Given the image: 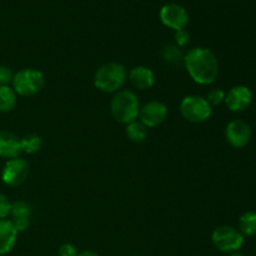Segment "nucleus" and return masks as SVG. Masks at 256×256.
Returning <instances> with one entry per match:
<instances>
[{
	"label": "nucleus",
	"mask_w": 256,
	"mask_h": 256,
	"mask_svg": "<svg viewBox=\"0 0 256 256\" xmlns=\"http://www.w3.org/2000/svg\"><path fill=\"white\" fill-rule=\"evenodd\" d=\"M188 72L195 82L209 85L215 82L219 74V62L212 50L206 48H194L184 56Z\"/></svg>",
	"instance_id": "nucleus-1"
},
{
	"label": "nucleus",
	"mask_w": 256,
	"mask_h": 256,
	"mask_svg": "<svg viewBox=\"0 0 256 256\" xmlns=\"http://www.w3.org/2000/svg\"><path fill=\"white\" fill-rule=\"evenodd\" d=\"M112 115L122 124H130L139 116L140 102L136 94L130 90H120L114 95L110 105Z\"/></svg>",
	"instance_id": "nucleus-2"
},
{
	"label": "nucleus",
	"mask_w": 256,
	"mask_h": 256,
	"mask_svg": "<svg viewBox=\"0 0 256 256\" xmlns=\"http://www.w3.org/2000/svg\"><path fill=\"white\" fill-rule=\"evenodd\" d=\"M126 82V70L119 62H106L96 70L94 85L102 92H116Z\"/></svg>",
	"instance_id": "nucleus-3"
},
{
	"label": "nucleus",
	"mask_w": 256,
	"mask_h": 256,
	"mask_svg": "<svg viewBox=\"0 0 256 256\" xmlns=\"http://www.w3.org/2000/svg\"><path fill=\"white\" fill-rule=\"evenodd\" d=\"M12 89L22 96H32L44 86V75L35 69H22L12 76Z\"/></svg>",
	"instance_id": "nucleus-4"
},
{
	"label": "nucleus",
	"mask_w": 256,
	"mask_h": 256,
	"mask_svg": "<svg viewBox=\"0 0 256 256\" xmlns=\"http://www.w3.org/2000/svg\"><path fill=\"white\" fill-rule=\"evenodd\" d=\"M212 242L219 252L232 254V252H236L242 249L245 238L242 236V234L236 228L224 225V226L216 228L212 232Z\"/></svg>",
	"instance_id": "nucleus-5"
},
{
	"label": "nucleus",
	"mask_w": 256,
	"mask_h": 256,
	"mask_svg": "<svg viewBox=\"0 0 256 256\" xmlns=\"http://www.w3.org/2000/svg\"><path fill=\"white\" fill-rule=\"evenodd\" d=\"M212 106L206 102L205 98L198 95H189L185 96L180 102V112L182 118L190 122H204L212 115Z\"/></svg>",
	"instance_id": "nucleus-6"
},
{
	"label": "nucleus",
	"mask_w": 256,
	"mask_h": 256,
	"mask_svg": "<svg viewBox=\"0 0 256 256\" xmlns=\"http://www.w3.org/2000/svg\"><path fill=\"white\" fill-rule=\"evenodd\" d=\"M29 174V164L22 158L9 159L2 172V180L9 186H19L26 180Z\"/></svg>",
	"instance_id": "nucleus-7"
},
{
	"label": "nucleus",
	"mask_w": 256,
	"mask_h": 256,
	"mask_svg": "<svg viewBox=\"0 0 256 256\" xmlns=\"http://www.w3.org/2000/svg\"><path fill=\"white\" fill-rule=\"evenodd\" d=\"M160 20L165 26L175 30H182L189 22V14L184 6L175 2L165 4L160 9Z\"/></svg>",
	"instance_id": "nucleus-8"
},
{
	"label": "nucleus",
	"mask_w": 256,
	"mask_h": 256,
	"mask_svg": "<svg viewBox=\"0 0 256 256\" xmlns=\"http://www.w3.org/2000/svg\"><path fill=\"white\" fill-rule=\"evenodd\" d=\"M225 138L232 148L242 149V148L246 146L252 139L250 125L244 120H232L225 128Z\"/></svg>",
	"instance_id": "nucleus-9"
},
{
	"label": "nucleus",
	"mask_w": 256,
	"mask_h": 256,
	"mask_svg": "<svg viewBox=\"0 0 256 256\" xmlns=\"http://www.w3.org/2000/svg\"><path fill=\"white\" fill-rule=\"evenodd\" d=\"M168 116V108L164 102L152 100V102H146L142 108H140L139 119L140 122L146 128L159 126L160 124L165 122Z\"/></svg>",
	"instance_id": "nucleus-10"
},
{
	"label": "nucleus",
	"mask_w": 256,
	"mask_h": 256,
	"mask_svg": "<svg viewBox=\"0 0 256 256\" xmlns=\"http://www.w3.org/2000/svg\"><path fill=\"white\" fill-rule=\"evenodd\" d=\"M225 104L228 109L234 112H240L246 110L252 102V92L245 85H236L232 88L225 94Z\"/></svg>",
	"instance_id": "nucleus-11"
},
{
	"label": "nucleus",
	"mask_w": 256,
	"mask_h": 256,
	"mask_svg": "<svg viewBox=\"0 0 256 256\" xmlns=\"http://www.w3.org/2000/svg\"><path fill=\"white\" fill-rule=\"evenodd\" d=\"M22 152L20 139L10 132L2 130L0 132V158L4 159H14Z\"/></svg>",
	"instance_id": "nucleus-12"
},
{
	"label": "nucleus",
	"mask_w": 256,
	"mask_h": 256,
	"mask_svg": "<svg viewBox=\"0 0 256 256\" xmlns=\"http://www.w3.org/2000/svg\"><path fill=\"white\" fill-rule=\"evenodd\" d=\"M129 80L134 88L139 90H148L154 86L155 75L148 66H135L129 72Z\"/></svg>",
	"instance_id": "nucleus-13"
},
{
	"label": "nucleus",
	"mask_w": 256,
	"mask_h": 256,
	"mask_svg": "<svg viewBox=\"0 0 256 256\" xmlns=\"http://www.w3.org/2000/svg\"><path fill=\"white\" fill-rule=\"evenodd\" d=\"M16 238L18 232L12 220H0V255H5L12 252L16 242Z\"/></svg>",
	"instance_id": "nucleus-14"
},
{
	"label": "nucleus",
	"mask_w": 256,
	"mask_h": 256,
	"mask_svg": "<svg viewBox=\"0 0 256 256\" xmlns=\"http://www.w3.org/2000/svg\"><path fill=\"white\" fill-rule=\"evenodd\" d=\"M242 236H254L256 235V212H246L240 216L239 228Z\"/></svg>",
	"instance_id": "nucleus-15"
},
{
	"label": "nucleus",
	"mask_w": 256,
	"mask_h": 256,
	"mask_svg": "<svg viewBox=\"0 0 256 256\" xmlns=\"http://www.w3.org/2000/svg\"><path fill=\"white\" fill-rule=\"evenodd\" d=\"M16 105V92L12 88L0 86V112H9Z\"/></svg>",
	"instance_id": "nucleus-16"
},
{
	"label": "nucleus",
	"mask_w": 256,
	"mask_h": 256,
	"mask_svg": "<svg viewBox=\"0 0 256 256\" xmlns=\"http://www.w3.org/2000/svg\"><path fill=\"white\" fill-rule=\"evenodd\" d=\"M126 136L132 142H142L148 138V128L140 122H132L126 125Z\"/></svg>",
	"instance_id": "nucleus-17"
},
{
	"label": "nucleus",
	"mask_w": 256,
	"mask_h": 256,
	"mask_svg": "<svg viewBox=\"0 0 256 256\" xmlns=\"http://www.w3.org/2000/svg\"><path fill=\"white\" fill-rule=\"evenodd\" d=\"M20 144H22V152L26 154H35L42 149V138L39 135L29 134L20 139Z\"/></svg>",
	"instance_id": "nucleus-18"
},
{
	"label": "nucleus",
	"mask_w": 256,
	"mask_h": 256,
	"mask_svg": "<svg viewBox=\"0 0 256 256\" xmlns=\"http://www.w3.org/2000/svg\"><path fill=\"white\" fill-rule=\"evenodd\" d=\"M162 59L168 62V64H179V62H184V55H182V49L178 45H168L162 50Z\"/></svg>",
	"instance_id": "nucleus-19"
},
{
	"label": "nucleus",
	"mask_w": 256,
	"mask_h": 256,
	"mask_svg": "<svg viewBox=\"0 0 256 256\" xmlns=\"http://www.w3.org/2000/svg\"><path fill=\"white\" fill-rule=\"evenodd\" d=\"M10 215L12 219H29L32 215V206L26 202L18 200V202H12Z\"/></svg>",
	"instance_id": "nucleus-20"
},
{
	"label": "nucleus",
	"mask_w": 256,
	"mask_h": 256,
	"mask_svg": "<svg viewBox=\"0 0 256 256\" xmlns=\"http://www.w3.org/2000/svg\"><path fill=\"white\" fill-rule=\"evenodd\" d=\"M225 100V92L222 89L216 88V89H212L208 92L206 95V102H209L210 106H218V105L222 104Z\"/></svg>",
	"instance_id": "nucleus-21"
},
{
	"label": "nucleus",
	"mask_w": 256,
	"mask_h": 256,
	"mask_svg": "<svg viewBox=\"0 0 256 256\" xmlns=\"http://www.w3.org/2000/svg\"><path fill=\"white\" fill-rule=\"evenodd\" d=\"M10 210H12V202L4 194L0 192V220L6 219L10 215Z\"/></svg>",
	"instance_id": "nucleus-22"
},
{
	"label": "nucleus",
	"mask_w": 256,
	"mask_h": 256,
	"mask_svg": "<svg viewBox=\"0 0 256 256\" xmlns=\"http://www.w3.org/2000/svg\"><path fill=\"white\" fill-rule=\"evenodd\" d=\"M12 76H14V74H12L10 68L0 65V86H8L9 82H12Z\"/></svg>",
	"instance_id": "nucleus-23"
},
{
	"label": "nucleus",
	"mask_w": 256,
	"mask_h": 256,
	"mask_svg": "<svg viewBox=\"0 0 256 256\" xmlns=\"http://www.w3.org/2000/svg\"><path fill=\"white\" fill-rule=\"evenodd\" d=\"M58 254L59 256H78L79 252H78V248L74 244H70V242H65L58 250Z\"/></svg>",
	"instance_id": "nucleus-24"
},
{
	"label": "nucleus",
	"mask_w": 256,
	"mask_h": 256,
	"mask_svg": "<svg viewBox=\"0 0 256 256\" xmlns=\"http://www.w3.org/2000/svg\"><path fill=\"white\" fill-rule=\"evenodd\" d=\"M175 42H176L178 46H185L190 42V34L189 32H186L185 29L178 30L176 34H175Z\"/></svg>",
	"instance_id": "nucleus-25"
},
{
	"label": "nucleus",
	"mask_w": 256,
	"mask_h": 256,
	"mask_svg": "<svg viewBox=\"0 0 256 256\" xmlns=\"http://www.w3.org/2000/svg\"><path fill=\"white\" fill-rule=\"evenodd\" d=\"M12 222L15 226V229H16L18 232H25V230L29 228V224H30L29 219H12Z\"/></svg>",
	"instance_id": "nucleus-26"
},
{
	"label": "nucleus",
	"mask_w": 256,
	"mask_h": 256,
	"mask_svg": "<svg viewBox=\"0 0 256 256\" xmlns=\"http://www.w3.org/2000/svg\"><path fill=\"white\" fill-rule=\"evenodd\" d=\"M78 256H100V255H98L96 252H92V250H85V252H79V254H78Z\"/></svg>",
	"instance_id": "nucleus-27"
},
{
	"label": "nucleus",
	"mask_w": 256,
	"mask_h": 256,
	"mask_svg": "<svg viewBox=\"0 0 256 256\" xmlns=\"http://www.w3.org/2000/svg\"><path fill=\"white\" fill-rule=\"evenodd\" d=\"M229 256H246L245 254H242V252H232V254H230Z\"/></svg>",
	"instance_id": "nucleus-28"
}]
</instances>
